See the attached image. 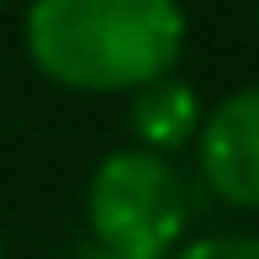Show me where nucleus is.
Masks as SVG:
<instances>
[{
    "label": "nucleus",
    "mask_w": 259,
    "mask_h": 259,
    "mask_svg": "<svg viewBox=\"0 0 259 259\" xmlns=\"http://www.w3.org/2000/svg\"><path fill=\"white\" fill-rule=\"evenodd\" d=\"M180 0H27L21 48L48 85L69 96H133L185 58Z\"/></svg>",
    "instance_id": "1"
},
{
    "label": "nucleus",
    "mask_w": 259,
    "mask_h": 259,
    "mask_svg": "<svg viewBox=\"0 0 259 259\" xmlns=\"http://www.w3.org/2000/svg\"><path fill=\"white\" fill-rule=\"evenodd\" d=\"M85 222L90 243L122 259H169L191 238V180L169 154L122 143L90 169Z\"/></svg>",
    "instance_id": "2"
},
{
    "label": "nucleus",
    "mask_w": 259,
    "mask_h": 259,
    "mask_svg": "<svg viewBox=\"0 0 259 259\" xmlns=\"http://www.w3.org/2000/svg\"><path fill=\"white\" fill-rule=\"evenodd\" d=\"M196 175L228 211H259V79L217 96L196 133Z\"/></svg>",
    "instance_id": "3"
},
{
    "label": "nucleus",
    "mask_w": 259,
    "mask_h": 259,
    "mask_svg": "<svg viewBox=\"0 0 259 259\" xmlns=\"http://www.w3.org/2000/svg\"><path fill=\"white\" fill-rule=\"evenodd\" d=\"M201 116H206V101L191 79H180V69L127 96V133L148 154L175 159L180 148H191L196 133H201Z\"/></svg>",
    "instance_id": "4"
},
{
    "label": "nucleus",
    "mask_w": 259,
    "mask_h": 259,
    "mask_svg": "<svg viewBox=\"0 0 259 259\" xmlns=\"http://www.w3.org/2000/svg\"><path fill=\"white\" fill-rule=\"evenodd\" d=\"M169 259H259V233H201L185 238Z\"/></svg>",
    "instance_id": "5"
},
{
    "label": "nucleus",
    "mask_w": 259,
    "mask_h": 259,
    "mask_svg": "<svg viewBox=\"0 0 259 259\" xmlns=\"http://www.w3.org/2000/svg\"><path fill=\"white\" fill-rule=\"evenodd\" d=\"M69 259H122V254H111V249H101V243H90V238H85V243H79V249L69 254Z\"/></svg>",
    "instance_id": "6"
},
{
    "label": "nucleus",
    "mask_w": 259,
    "mask_h": 259,
    "mask_svg": "<svg viewBox=\"0 0 259 259\" xmlns=\"http://www.w3.org/2000/svg\"><path fill=\"white\" fill-rule=\"evenodd\" d=\"M0 259H6V238H0Z\"/></svg>",
    "instance_id": "7"
},
{
    "label": "nucleus",
    "mask_w": 259,
    "mask_h": 259,
    "mask_svg": "<svg viewBox=\"0 0 259 259\" xmlns=\"http://www.w3.org/2000/svg\"><path fill=\"white\" fill-rule=\"evenodd\" d=\"M254 21H259V6H254Z\"/></svg>",
    "instance_id": "8"
},
{
    "label": "nucleus",
    "mask_w": 259,
    "mask_h": 259,
    "mask_svg": "<svg viewBox=\"0 0 259 259\" xmlns=\"http://www.w3.org/2000/svg\"><path fill=\"white\" fill-rule=\"evenodd\" d=\"M0 6H6V0H0Z\"/></svg>",
    "instance_id": "9"
}]
</instances>
